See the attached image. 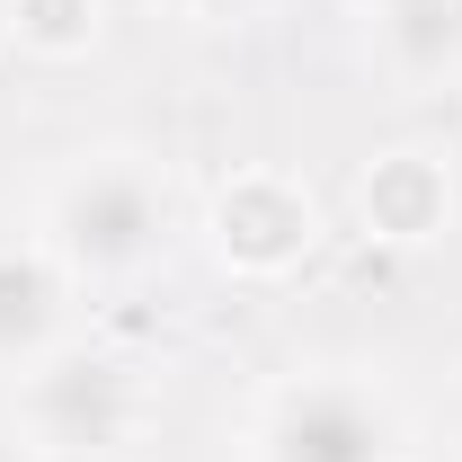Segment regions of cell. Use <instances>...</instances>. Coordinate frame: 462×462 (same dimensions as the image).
<instances>
[{"label": "cell", "instance_id": "1", "mask_svg": "<svg viewBox=\"0 0 462 462\" xmlns=\"http://www.w3.org/2000/svg\"><path fill=\"white\" fill-rule=\"evenodd\" d=\"M45 249L71 285H143L178 249V187L134 152L80 161L45 205Z\"/></svg>", "mask_w": 462, "mask_h": 462}, {"label": "cell", "instance_id": "2", "mask_svg": "<svg viewBox=\"0 0 462 462\" xmlns=\"http://www.w3.org/2000/svg\"><path fill=\"white\" fill-rule=\"evenodd\" d=\"M143 418V383L116 346H54L27 365L18 392V436L36 454H116Z\"/></svg>", "mask_w": 462, "mask_h": 462}, {"label": "cell", "instance_id": "3", "mask_svg": "<svg viewBox=\"0 0 462 462\" xmlns=\"http://www.w3.org/2000/svg\"><path fill=\"white\" fill-rule=\"evenodd\" d=\"M409 427L383 383L356 374H302L258 418V462H401Z\"/></svg>", "mask_w": 462, "mask_h": 462}, {"label": "cell", "instance_id": "4", "mask_svg": "<svg viewBox=\"0 0 462 462\" xmlns=\"http://www.w3.org/2000/svg\"><path fill=\"white\" fill-rule=\"evenodd\" d=\"M311 240H320V205H311V187L285 178V170H231L223 187H214V205H205V249H214V267L249 276V285L293 276V267L311 258Z\"/></svg>", "mask_w": 462, "mask_h": 462}, {"label": "cell", "instance_id": "5", "mask_svg": "<svg viewBox=\"0 0 462 462\" xmlns=\"http://www.w3.org/2000/svg\"><path fill=\"white\" fill-rule=\"evenodd\" d=\"M62 302L71 276L54 267V249H0V365H36L62 346Z\"/></svg>", "mask_w": 462, "mask_h": 462}, {"label": "cell", "instance_id": "6", "mask_svg": "<svg viewBox=\"0 0 462 462\" xmlns=\"http://www.w3.org/2000/svg\"><path fill=\"white\" fill-rule=\"evenodd\" d=\"M374 45L409 89H445L462 80V0H392L374 9Z\"/></svg>", "mask_w": 462, "mask_h": 462}, {"label": "cell", "instance_id": "7", "mask_svg": "<svg viewBox=\"0 0 462 462\" xmlns=\"http://www.w3.org/2000/svg\"><path fill=\"white\" fill-rule=\"evenodd\" d=\"M445 205H454V187L436 170V152H392V161H374V178H365V223L383 231V240H436L445 231Z\"/></svg>", "mask_w": 462, "mask_h": 462}, {"label": "cell", "instance_id": "8", "mask_svg": "<svg viewBox=\"0 0 462 462\" xmlns=\"http://www.w3.org/2000/svg\"><path fill=\"white\" fill-rule=\"evenodd\" d=\"M9 18V45L36 62H71L107 36V0H0Z\"/></svg>", "mask_w": 462, "mask_h": 462}, {"label": "cell", "instance_id": "9", "mask_svg": "<svg viewBox=\"0 0 462 462\" xmlns=\"http://www.w3.org/2000/svg\"><path fill=\"white\" fill-rule=\"evenodd\" d=\"M178 9H187L196 27H249V18H258L267 0H178Z\"/></svg>", "mask_w": 462, "mask_h": 462}, {"label": "cell", "instance_id": "10", "mask_svg": "<svg viewBox=\"0 0 462 462\" xmlns=\"http://www.w3.org/2000/svg\"><path fill=\"white\" fill-rule=\"evenodd\" d=\"M0 462H45V454H36L27 436H0Z\"/></svg>", "mask_w": 462, "mask_h": 462}, {"label": "cell", "instance_id": "11", "mask_svg": "<svg viewBox=\"0 0 462 462\" xmlns=\"http://www.w3.org/2000/svg\"><path fill=\"white\" fill-rule=\"evenodd\" d=\"M365 9H392V0H365Z\"/></svg>", "mask_w": 462, "mask_h": 462}]
</instances>
